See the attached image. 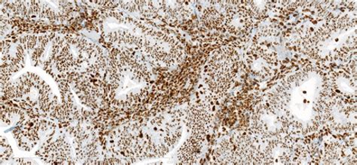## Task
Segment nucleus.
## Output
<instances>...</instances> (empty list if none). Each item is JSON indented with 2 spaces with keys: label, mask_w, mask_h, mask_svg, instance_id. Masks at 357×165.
I'll use <instances>...</instances> for the list:
<instances>
[{
  "label": "nucleus",
  "mask_w": 357,
  "mask_h": 165,
  "mask_svg": "<svg viewBox=\"0 0 357 165\" xmlns=\"http://www.w3.org/2000/svg\"><path fill=\"white\" fill-rule=\"evenodd\" d=\"M213 118V114L210 104L199 100L188 107L186 125L192 135L204 137L211 131Z\"/></svg>",
  "instance_id": "obj_3"
},
{
  "label": "nucleus",
  "mask_w": 357,
  "mask_h": 165,
  "mask_svg": "<svg viewBox=\"0 0 357 165\" xmlns=\"http://www.w3.org/2000/svg\"><path fill=\"white\" fill-rule=\"evenodd\" d=\"M141 38V49L150 65L171 68L183 61L185 51L183 45L172 34L147 29Z\"/></svg>",
  "instance_id": "obj_1"
},
{
  "label": "nucleus",
  "mask_w": 357,
  "mask_h": 165,
  "mask_svg": "<svg viewBox=\"0 0 357 165\" xmlns=\"http://www.w3.org/2000/svg\"><path fill=\"white\" fill-rule=\"evenodd\" d=\"M225 16L213 7L206 8L202 17V22L210 30L224 29Z\"/></svg>",
  "instance_id": "obj_5"
},
{
  "label": "nucleus",
  "mask_w": 357,
  "mask_h": 165,
  "mask_svg": "<svg viewBox=\"0 0 357 165\" xmlns=\"http://www.w3.org/2000/svg\"><path fill=\"white\" fill-rule=\"evenodd\" d=\"M238 54L230 47L214 52L204 71V81L215 97H220L231 86L238 71Z\"/></svg>",
  "instance_id": "obj_2"
},
{
  "label": "nucleus",
  "mask_w": 357,
  "mask_h": 165,
  "mask_svg": "<svg viewBox=\"0 0 357 165\" xmlns=\"http://www.w3.org/2000/svg\"><path fill=\"white\" fill-rule=\"evenodd\" d=\"M204 137L192 135L178 150L177 158L178 164H195L202 157Z\"/></svg>",
  "instance_id": "obj_4"
}]
</instances>
